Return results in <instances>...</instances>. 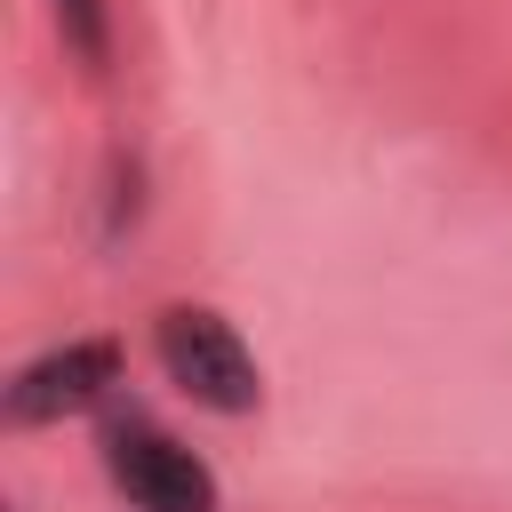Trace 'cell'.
I'll return each mask as SVG.
<instances>
[{"mask_svg":"<svg viewBox=\"0 0 512 512\" xmlns=\"http://www.w3.org/2000/svg\"><path fill=\"white\" fill-rule=\"evenodd\" d=\"M152 352H160L168 384H176L192 408H208V416H248V408L264 400V376H256V360H248L240 328H232L224 312H208V304H168V312L152 320Z\"/></svg>","mask_w":512,"mask_h":512,"instance_id":"6da1fadb","label":"cell"},{"mask_svg":"<svg viewBox=\"0 0 512 512\" xmlns=\"http://www.w3.org/2000/svg\"><path fill=\"white\" fill-rule=\"evenodd\" d=\"M104 472L128 496V512H216V472L144 416L104 424Z\"/></svg>","mask_w":512,"mask_h":512,"instance_id":"7a4b0ae2","label":"cell"},{"mask_svg":"<svg viewBox=\"0 0 512 512\" xmlns=\"http://www.w3.org/2000/svg\"><path fill=\"white\" fill-rule=\"evenodd\" d=\"M112 384H120V344H112V336L56 344V352H40V360L16 368V384H8V424H56V416H80V408H96Z\"/></svg>","mask_w":512,"mask_h":512,"instance_id":"3957f363","label":"cell"},{"mask_svg":"<svg viewBox=\"0 0 512 512\" xmlns=\"http://www.w3.org/2000/svg\"><path fill=\"white\" fill-rule=\"evenodd\" d=\"M56 32H64V48H72L88 72H104V56H112V24H104V0H56Z\"/></svg>","mask_w":512,"mask_h":512,"instance_id":"277c9868","label":"cell"}]
</instances>
